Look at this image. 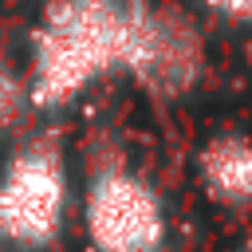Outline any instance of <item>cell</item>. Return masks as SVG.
Segmentation results:
<instances>
[{"label":"cell","mask_w":252,"mask_h":252,"mask_svg":"<svg viewBox=\"0 0 252 252\" xmlns=\"http://www.w3.org/2000/svg\"><path fill=\"white\" fill-rule=\"evenodd\" d=\"M146 0H55L35 35L32 98L63 106L98 75L122 71Z\"/></svg>","instance_id":"obj_1"},{"label":"cell","mask_w":252,"mask_h":252,"mask_svg":"<svg viewBox=\"0 0 252 252\" xmlns=\"http://www.w3.org/2000/svg\"><path fill=\"white\" fill-rule=\"evenodd\" d=\"M83 224L94 252H169L165 201L130 169H98L91 177Z\"/></svg>","instance_id":"obj_2"},{"label":"cell","mask_w":252,"mask_h":252,"mask_svg":"<svg viewBox=\"0 0 252 252\" xmlns=\"http://www.w3.org/2000/svg\"><path fill=\"white\" fill-rule=\"evenodd\" d=\"M67 217V165L55 146L20 150L0 177V236L39 248L59 236Z\"/></svg>","instance_id":"obj_3"},{"label":"cell","mask_w":252,"mask_h":252,"mask_svg":"<svg viewBox=\"0 0 252 252\" xmlns=\"http://www.w3.org/2000/svg\"><path fill=\"white\" fill-rule=\"evenodd\" d=\"M142 87H150L154 94H181L197 83L201 75V35L197 28L177 16V12H161L146 0L134 35H130V51H126V67Z\"/></svg>","instance_id":"obj_4"},{"label":"cell","mask_w":252,"mask_h":252,"mask_svg":"<svg viewBox=\"0 0 252 252\" xmlns=\"http://www.w3.org/2000/svg\"><path fill=\"white\" fill-rule=\"evenodd\" d=\"M197 181L220 209H252V138L244 130H220L197 150Z\"/></svg>","instance_id":"obj_5"},{"label":"cell","mask_w":252,"mask_h":252,"mask_svg":"<svg viewBox=\"0 0 252 252\" xmlns=\"http://www.w3.org/2000/svg\"><path fill=\"white\" fill-rule=\"evenodd\" d=\"M209 16L232 28H252V0H201Z\"/></svg>","instance_id":"obj_6"},{"label":"cell","mask_w":252,"mask_h":252,"mask_svg":"<svg viewBox=\"0 0 252 252\" xmlns=\"http://www.w3.org/2000/svg\"><path fill=\"white\" fill-rule=\"evenodd\" d=\"M20 102H24V87H20V79L0 63V126L20 114Z\"/></svg>","instance_id":"obj_7"},{"label":"cell","mask_w":252,"mask_h":252,"mask_svg":"<svg viewBox=\"0 0 252 252\" xmlns=\"http://www.w3.org/2000/svg\"><path fill=\"white\" fill-rule=\"evenodd\" d=\"M244 252H252V240H248V244H244Z\"/></svg>","instance_id":"obj_8"}]
</instances>
